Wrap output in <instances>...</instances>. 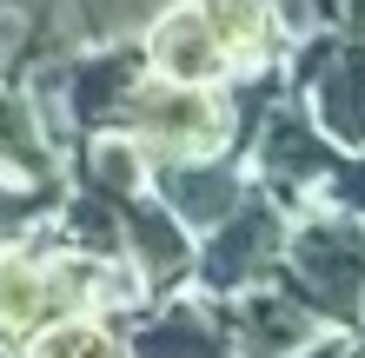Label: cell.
<instances>
[{"instance_id": "cell-1", "label": "cell", "mask_w": 365, "mask_h": 358, "mask_svg": "<svg viewBox=\"0 0 365 358\" xmlns=\"http://www.w3.org/2000/svg\"><path fill=\"white\" fill-rule=\"evenodd\" d=\"M299 272H306L312 299H326L332 312H352L359 285H365V246L352 233H339V226H319L299 246Z\"/></svg>"}, {"instance_id": "cell-2", "label": "cell", "mask_w": 365, "mask_h": 358, "mask_svg": "<svg viewBox=\"0 0 365 358\" xmlns=\"http://www.w3.org/2000/svg\"><path fill=\"white\" fill-rule=\"evenodd\" d=\"M153 53H160V67L173 73V80H206V73L226 60L220 33L206 27V14H173V20L153 33Z\"/></svg>"}, {"instance_id": "cell-3", "label": "cell", "mask_w": 365, "mask_h": 358, "mask_svg": "<svg viewBox=\"0 0 365 358\" xmlns=\"http://www.w3.org/2000/svg\"><path fill=\"white\" fill-rule=\"evenodd\" d=\"M133 120L146 133H160V139H180V146H206L212 139V107L200 93H140Z\"/></svg>"}, {"instance_id": "cell-4", "label": "cell", "mask_w": 365, "mask_h": 358, "mask_svg": "<svg viewBox=\"0 0 365 358\" xmlns=\"http://www.w3.org/2000/svg\"><path fill=\"white\" fill-rule=\"evenodd\" d=\"M266 246H272V219H266V213H252L246 226H232V233L212 246V259H206L212 285H232L240 272H252V265L266 259Z\"/></svg>"}, {"instance_id": "cell-5", "label": "cell", "mask_w": 365, "mask_h": 358, "mask_svg": "<svg viewBox=\"0 0 365 358\" xmlns=\"http://www.w3.org/2000/svg\"><path fill=\"white\" fill-rule=\"evenodd\" d=\"M206 27L220 33V47H226V53L259 47V33H266V7H259V0H212V7H206Z\"/></svg>"}, {"instance_id": "cell-6", "label": "cell", "mask_w": 365, "mask_h": 358, "mask_svg": "<svg viewBox=\"0 0 365 358\" xmlns=\"http://www.w3.org/2000/svg\"><path fill=\"white\" fill-rule=\"evenodd\" d=\"M140 352H146V358H220V339H212L206 325H192V312H180L173 325L146 332Z\"/></svg>"}, {"instance_id": "cell-7", "label": "cell", "mask_w": 365, "mask_h": 358, "mask_svg": "<svg viewBox=\"0 0 365 358\" xmlns=\"http://www.w3.org/2000/svg\"><path fill=\"white\" fill-rule=\"evenodd\" d=\"M173 199L192 219H220L232 213V173H173Z\"/></svg>"}, {"instance_id": "cell-8", "label": "cell", "mask_w": 365, "mask_h": 358, "mask_svg": "<svg viewBox=\"0 0 365 358\" xmlns=\"http://www.w3.org/2000/svg\"><path fill=\"white\" fill-rule=\"evenodd\" d=\"M326 113H332V126H346V133H365V60L359 53L339 67V80L326 87Z\"/></svg>"}, {"instance_id": "cell-9", "label": "cell", "mask_w": 365, "mask_h": 358, "mask_svg": "<svg viewBox=\"0 0 365 358\" xmlns=\"http://www.w3.org/2000/svg\"><path fill=\"white\" fill-rule=\"evenodd\" d=\"M306 332V312H292V305H259L252 312V325H246V345L252 352H279L286 339H299Z\"/></svg>"}, {"instance_id": "cell-10", "label": "cell", "mask_w": 365, "mask_h": 358, "mask_svg": "<svg viewBox=\"0 0 365 358\" xmlns=\"http://www.w3.org/2000/svg\"><path fill=\"white\" fill-rule=\"evenodd\" d=\"M272 166H279V173H312V166H319V146L286 120V126L272 133Z\"/></svg>"}, {"instance_id": "cell-11", "label": "cell", "mask_w": 365, "mask_h": 358, "mask_svg": "<svg viewBox=\"0 0 365 358\" xmlns=\"http://www.w3.org/2000/svg\"><path fill=\"white\" fill-rule=\"evenodd\" d=\"M40 358H106V339L87 325H60L53 339H40Z\"/></svg>"}, {"instance_id": "cell-12", "label": "cell", "mask_w": 365, "mask_h": 358, "mask_svg": "<svg viewBox=\"0 0 365 358\" xmlns=\"http://www.w3.org/2000/svg\"><path fill=\"white\" fill-rule=\"evenodd\" d=\"M14 219H20V206H14V199H0V233H7Z\"/></svg>"}, {"instance_id": "cell-13", "label": "cell", "mask_w": 365, "mask_h": 358, "mask_svg": "<svg viewBox=\"0 0 365 358\" xmlns=\"http://www.w3.org/2000/svg\"><path fill=\"white\" fill-rule=\"evenodd\" d=\"M352 199L365 206V166H359V173H352Z\"/></svg>"}, {"instance_id": "cell-14", "label": "cell", "mask_w": 365, "mask_h": 358, "mask_svg": "<svg viewBox=\"0 0 365 358\" xmlns=\"http://www.w3.org/2000/svg\"><path fill=\"white\" fill-rule=\"evenodd\" d=\"M326 358H339V352H326Z\"/></svg>"}]
</instances>
